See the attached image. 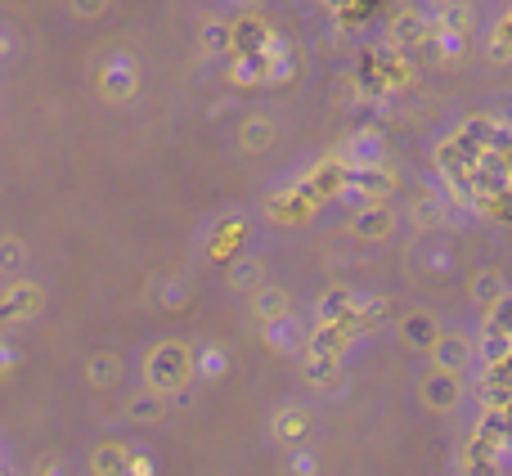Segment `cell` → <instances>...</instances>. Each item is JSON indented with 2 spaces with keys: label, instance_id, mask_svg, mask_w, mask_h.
Here are the masks:
<instances>
[{
  "label": "cell",
  "instance_id": "obj_18",
  "mask_svg": "<svg viewBox=\"0 0 512 476\" xmlns=\"http://www.w3.org/2000/svg\"><path fill=\"white\" fill-rule=\"evenodd\" d=\"M27 265V243L18 234H0V274H18Z\"/></svg>",
  "mask_w": 512,
  "mask_h": 476
},
{
  "label": "cell",
  "instance_id": "obj_19",
  "mask_svg": "<svg viewBox=\"0 0 512 476\" xmlns=\"http://www.w3.org/2000/svg\"><path fill=\"white\" fill-rule=\"evenodd\" d=\"M391 41H396L400 50L423 41V14H396V23H391Z\"/></svg>",
  "mask_w": 512,
  "mask_h": 476
},
{
  "label": "cell",
  "instance_id": "obj_14",
  "mask_svg": "<svg viewBox=\"0 0 512 476\" xmlns=\"http://www.w3.org/2000/svg\"><path fill=\"white\" fill-rule=\"evenodd\" d=\"M265 283V265L256 261V256H239V261L230 265V288L234 292H256Z\"/></svg>",
  "mask_w": 512,
  "mask_h": 476
},
{
  "label": "cell",
  "instance_id": "obj_25",
  "mask_svg": "<svg viewBox=\"0 0 512 476\" xmlns=\"http://www.w3.org/2000/svg\"><path fill=\"white\" fill-rule=\"evenodd\" d=\"M333 369H337V360H315V355H310V382H319V387H337Z\"/></svg>",
  "mask_w": 512,
  "mask_h": 476
},
{
  "label": "cell",
  "instance_id": "obj_10",
  "mask_svg": "<svg viewBox=\"0 0 512 476\" xmlns=\"http://www.w3.org/2000/svg\"><path fill=\"white\" fill-rule=\"evenodd\" d=\"M342 351H346L342 319H333V324H319V333L310 337V355H315V360H342Z\"/></svg>",
  "mask_w": 512,
  "mask_h": 476
},
{
  "label": "cell",
  "instance_id": "obj_16",
  "mask_svg": "<svg viewBox=\"0 0 512 476\" xmlns=\"http://www.w3.org/2000/svg\"><path fill=\"white\" fill-rule=\"evenodd\" d=\"M504 292H508V283H504V274H499V270H486V274H477V279H472V301H477L481 310H490L499 297H504Z\"/></svg>",
  "mask_w": 512,
  "mask_h": 476
},
{
  "label": "cell",
  "instance_id": "obj_5",
  "mask_svg": "<svg viewBox=\"0 0 512 476\" xmlns=\"http://www.w3.org/2000/svg\"><path fill=\"white\" fill-rule=\"evenodd\" d=\"M427 355H432L436 369H445V373H463V369L472 364V342H468L463 333H441V337L432 342V351H427Z\"/></svg>",
  "mask_w": 512,
  "mask_h": 476
},
{
  "label": "cell",
  "instance_id": "obj_1",
  "mask_svg": "<svg viewBox=\"0 0 512 476\" xmlns=\"http://www.w3.org/2000/svg\"><path fill=\"white\" fill-rule=\"evenodd\" d=\"M189 378H194V351L189 346L162 342L144 355V387L162 391V396H176Z\"/></svg>",
  "mask_w": 512,
  "mask_h": 476
},
{
  "label": "cell",
  "instance_id": "obj_12",
  "mask_svg": "<svg viewBox=\"0 0 512 476\" xmlns=\"http://www.w3.org/2000/svg\"><path fill=\"white\" fill-rule=\"evenodd\" d=\"M104 95L108 99H131L135 95V68H131V59H113L104 68Z\"/></svg>",
  "mask_w": 512,
  "mask_h": 476
},
{
  "label": "cell",
  "instance_id": "obj_15",
  "mask_svg": "<svg viewBox=\"0 0 512 476\" xmlns=\"http://www.w3.org/2000/svg\"><path fill=\"white\" fill-rule=\"evenodd\" d=\"M198 36H203L207 54H230L234 50V23H225V18H207Z\"/></svg>",
  "mask_w": 512,
  "mask_h": 476
},
{
  "label": "cell",
  "instance_id": "obj_7",
  "mask_svg": "<svg viewBox=\"0 0 512 476\" xmlns=\"http://www.w3.org/2000/svg\"><path fill=\"white\" fill-rule=\"evenodd\" d=\"M126 418H131V423H140V427L162 423V418H167V396H162V391H153V387L135 391V396L126 400Z\"/></svg>",
  "mask_w": 512,
  "mask_h": 476
},
{
  "label": "cell",
  "instance_id": "obj_13",
  "mask_svg": "<svg viewBox=\"0 0 512 476\" xmlns=\"http://www.w3.org/2000/svg\"><path fill=\"white\" fill-rule=\"evenodd\" d=\"M117 378H122V355L99 351V355H90L86 360V382L90 387H113Z\"/></svg>",
  "mask_w": 512,
  "mask_h": 476
},
{
  "label": "cell",
  "instance_id": "obj_22",
  "mask_svg": "<svg viewBox=\"0 0 512 476\" xmlns=\"http://www.w3.org/2000/svg\"><path fill=\"white\" fill-rule=\"evenodd\" d=\"M481 355H486V364H495V369H499V364H504L508 355H512V337L490 328V333H486V346H481Z\"/></svg>",
  "mask_w": 512,
  "mask_h": 476
},
{
  "label": "cell",
  "instance_id": "obj_4",
  "mask_svg": "<svg viewBox=\"0 0 512 476\" xmlns=\"http://www.w3.org/2000/svg\"><path fill=\"white\" fill-rule=\"evenodd\" d=\"M351 234L360 238V243H387V238L396 234V212H391L387 203H364L360 212L351 216Z\"/></svg>",
  "mask_w": 512,
  "mask_h": 476
},
{
  "label": "cell",
  "instance_id": "obj_3",
  "mask_svg": "<svg viewBox=\"0 0 512 476\" xmlns=\"http://www.w3.org/2000/svg\"><path fill=\"white\" fill-rule=\"evenodd\" d=\"M418 396H423V405L432 409V414H450V409H459V400H463V373L432 369L423 378V387H418Z\"/></svg>",
  "mask_w": 512,
  "mask_h": 476
},
{
  "label": "cell",
  "instance_id": "obj_6",
  "mask_svg": "<svg viewBox=\"0 0 512 476\" xmlns=\"http://www.w3.org/2000/svg\"><path fill=\"white\" fill-rule=\"evenodd\" d=\"M131 472V445L104 441L90 450V476H126Z\"/></svg>",
  "mask_w": 512,
  "mask_h": 476
},
{
  "label": "cell",
  "instance_id": "obj_8",
  "mask_svg": "<svg viewBox=\"0 0 512 476\" xmlns=\"http://www.w3.org/2000/svg\"><path fill=\"white\" fill-rule=\"evenodd\" d=\"M400 337H405V346H414V351H432V342L441 337V324H436L427 310H414V315L400 319Z\"/></svg>",
  "mask_w": 512,
  "mask_h": 476
},
{
  "label": "cell",
  "instance_id": "obj_27",
  "mask_svg": "<svg viewBox=\"0 0 512 476\" xmlns=\"http://www.w3.org/2000/svg\"><path fill=\"white\" fill-rule=\"evenodd\" d=\"M256 72H261V63H256V59H248V63H243V68H239V77H248V81H252Z\"/></svg>",
  "mask_w": 512,
  "mask_h": 476
},
{
  "label": "cell",
  "instance_id": "obj_2",
  "mask_svg": "<svg viewBox=\"0 0 512 476\" xmlns=\"http://www.w3.org/2000/svg\"><path fill=\"white\" fill-rule=\"evenodd\" d=\"M45 306V292L36 288V283L18 279L9 283L5 292H0V324H23V319H36Z\"/></svg>",
  "mask_w": 512,
  "mask_h": 476
},
{
  "label": "cell",
  "instance_id": "obj_21",
  "mask_svg": "<svg viewBox=\"0 0 512 476\" xmlns=\"http://www.w3.org/2000/svg\"><path fill=\"white\" fill-rule=\"evenodd\" d=\"M486 328H495V333H508L512 337V292L495 301V306L486 310Z\"/></svg>",
  "mask_w": 512,
  "mask_h": 476
},
{
  "label": "cell",
  "instance_id": "obj_20",
  "mask_svg": "<svg viewBox=\"0 0 512 476\" xmlns=\"http://www.w3.org/2000/svg\"><path fill=\"white\" fill-rule=\"evenodd\" d=\"M351 158L360 162V167H382V140L373 131L355 135V140H351Z\"/></svg>",
  "mask_w": 512,
  "mask_h": 476
},
{
  "label": "cell",
  "instance_id": "obj_26",
  "mask_svg": "<svg viewBox=\"0 0 512 476\" xmlns=\"http://www.w3.org/2000/svg\"><path fill=\"white\" fill-rule=\"evenodd\" d=\"M468 14H472L468 5H450L445 9V32H463V27H468Z\"/></svg>",
  "mask_w": 512,
  "mask_h": 476
},
{
  "label": "cell",
  "instance_id": "obj_11",
  "mask_svg": "<svg viewBox=\"0 0 512 476\" xmlns=\"http://www.w3.org/2000/svg\"><path fill=\"white\" fill-rule=\"evenodd\" d=\"M274 144V122L265 113H252L248 122H243V131H239V149L243 153H265Z\"/></svg>",
  "mask_w": 512,
  "mask_h": 476
},
{
  "label": "cell",
  "instance_id": "obj_17",
  "mask_svg": "<svg viewBox=\"0 0 512 476\" xmlns=\"http://www.w3.org/2000/svg\"><path fill=\"white\" fill-rule=\"evenodd\" d=\"M346 310H355V297H351V292H346V288H328L324 297H319V310H315V315H319V324H333V319L346 315Z\"/></svg>",
  "mask_w": 512,
  "mask_h": 476
},
{
  "label": "cell",
  "instance_id": "obj_9",
  "mask_svg": "<svg viewBox=\"0 0 512 476\" xmlns=\"http://www.w3.org/2000/svg\"><path fill=\"white\" fill-rule=\"evenodd\" d=\"M252 315L261 319V324H283V319L292 315V297L283 288H256V301H252Z\"/></svg>",
  "mask_w": 512,
  "mask_h": 476
},
{
  "label": "cell",
  "instance_id": "obj_23",
  "mask_svg": "<svg viewBox=\"0 0 512 476\" xmlns=\"http://www.w3.org/2000/svg\"><path fill=\"white\" fill-rule=\"evenodd\" d=\"M301 432H306V414H297V409H288V414H283L279 423H274V436H279L283 445H292Z\"/></svg>",
  "mask_w": 512,
  "mask_h": 476
},
{
  "label": "cell",
  "instance_id": "obj_24",
  "mask_svg": "<svg viewBox=\"0 0 512 476\" xmlns=\"http://www.w3.org/2000/svg\"><path fill=\"white\" fill-rule=\"evenodd\" d=\"M72 18H81V23H95V18L108 14V0H68Z\"/></svg>",
  "mask_w": 512,
  "mask_h": 476
}]
</instances>
